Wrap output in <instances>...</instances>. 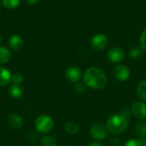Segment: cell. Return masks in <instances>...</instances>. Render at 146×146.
I'll return each instance as SVG.
<instances>
[{"instance_id":"6da1fadb","label":"cell","mask_w":146,"mask_h":146,"mask_svg":"<svg viewBox=\"0 0 146 146\" xmlns=\"http://www.w3.org/2000/svg\"><path fill=\"white\" fill-rule=\"evenodd\" d=\"M83 82L86 86L100 90L105 87L107 84V75L106 74L98 67H91L85 71L83 74Z\"/></svg>"},{"instance_id":"7a4b0ae2","label":"cell","mask_w":146,"mask_h":146,"mask_svg":"<svg viewBox=\"0 0 146 146\" xmlns=\"http://www.w3.org/2000/svg\"><path fill=\"white\" fill-rule=\"evenodd\" d=\"M129 121V112L127 110L126 113L121 112L120 114H115L110 115L106 122V126L110 131L114 134L123 133L128 125Z\"/></svg>"},{"instance_id":"3957f363","label":"cell","mask_w":146,"mask_h":146,"mask_svg":"<svg viewBox=\"0 0 146 146\" xmlns=\"http://www.w3.org/2000/svg\"><path fill=\"white\" fill-rule=\"evenodd\" d=\"M54 127L53 119L47 115H41L35 120V128L40 133H50Z\"/></svg>"},{"instance_id":"277c9868","label":"cell","mask_w":146,"mask_h":146,"mask_svg":"<svg viewBox=\"0 0 146 146\" xmlns=\"http://www.w3.org/2000/svg\"><path fill=\"white\" fill-rule=\"evenodd\" d=\"M90 135L91 137L98 141L100 140H104L105 139L109 133L110 131L106 126V124H103V123H96L94 125H92L90 128Z\"/></svg>"},{"instance_id":"5b68a950","label":"cell","mask_w":146,"mask_h":146,"mask_svg":"<svg viewBox=\"0 0 146 146\" xmlns=\"http://www.w3.org/2000/svg\"><path fill=\"white\" fill-rule=\"evenodd\" d=\"M112 74L116 80L126 81L130 77V70L127 66L116 65L112 70Z\"/></svg>"},{"instance_id":"8992f818","label":"cell","mask_w":146,"mask_h":146,"mask_svg":"<svg viewBox=\"0 0 146 146\" xmlns=\"http://www.w3.org/2000/svg\"><path fill=\"white\" fill-rule=\"evenodd\" d=\"M65 77L68 81L77 83L82 78V71L77 66H69L65 70Z\"/></svg>"},{"instance_id":"52a82bcc","label":"cell","mask_w":146,"mask_h":146,"mask_svg":"<svg viewBox=\"0 0 146 146\" xmlns=\"http://www.w3.org/2000/svg\"><path fill=\"white\" fill-rule=\"evenodd\" d=\"M108 44V38L103 33H98L94 35L91 40V46L96 50H104Z\"/></svg>"},{"instance_id":"ba28073f","label":"cell","mask_w":146,"mask_h":146,"mask_svg":"<svg viewBox=\"0 0 146 146\" xmlns=\"http://www.w3.org/2000/svg\"><path fill=\"white\" fill-rule=\"evenodd\" d=\"M125 58V51L120 47H113L108 52V59L113 63H119Z\"/></svg>"},{"instance_id":"9c48e42d","label":"cell","mask_w":146,"mask_h":146,"mask_svg":"<svg viewBox=\"0 0 146 146\" xmlns=\"http://www.w3.org/2000/svg\"><path fill=\"white\" fill-rule=\"evenodd\" d=\"M132 114L138 119L146 118V104L144 102H135L132 105Z\"/></svg>"},{"instance_id":"30bf717a","label":"cell","mask_w":146,"mask_h":146,"mask_svg":"<svg viewBox=\"0 0 146 146\" xmlns=\"http://www.w3.org/2000/svg\"><path fill=\"white\" fill-rule=\"evenodd\" d=\"M8 123L10 126V127L18 130L20 128L22 127L23 126V119L22 117L15 113H11L9 116H8Z\"/></svg>"},{"instance_id":"8fae6325","label":"cell","mask_w":146,"mask_h":146,"mask_svg":"<svg viewBox=\"0 0 146 146\" xmlns=\"http://www.w3.org/2000/svg\"><path fill=\"white\" fill-rule=\"evenodd\" d=\"M23 39L21 36L15 34L12 35L9 39V46L14 51H19L23 46Z\"/></svg>"},{"instance_id":"7c38bea8","label":"cell","mask_w":146,"mask_h":146,"mask_svg":"<svg viewBox=\"0 0 146 146\" xmlns=\"http://www.w3.org/2000/svg\"><path fill=\"white\" fill-rule=\"evenodd\" d=\"M11 74L4 67H0V87L8 86L11 82Z\"/></svg>"},{"instance_id":"4fadbf2b","label":"cell","mask_w":146,"mask_h":146,"mask_svg":"<svg viewBox=\"0 0 146 146\" xmlns=\"http://www.w3.org/2000/svg\"><path fill=\"white\" fill-rule=\"evenodd\" d=\"M9 92L10 97L14 99H20L23 96V89L20 85H15V84L11 85Z\"/></svg>"},{"instance_id":"5bb4252c","label":"cell","mask_w":146,"mask_h":146,"mask_svg":"<svg viewBox=\"0 0 146 146\" xmlns=\"http://www.w3.org/2000/svg\"><path fill=\"white\" fill-rule=\"evenodd\" d=\"M11 52L4 46H0V63L4 64L10 61L11 59Z\"/></svg>"},{"instance_id":"9a60e30c","label":"cell","mask_w":146,"mask_h":146,"mask_svg":"<svg viewBox=\"0 0 146 146\" xmlns=\"http://www.w3.org/2000/svg\"><path fill=\"white\" fill-rule=\"evenodd\" d=\"M135 133L139 137L144 138L146 136V121H139L135 125Z\"/></svg>"},{"instance_id":"2e32d148","label":"cell","mask_w":146,"mask_h":146,"mask_svg":"<svg viewBox=\"0 0 146 146\" xmlns=\"http://www.w3.org/2000/svg\"><path fill=\"white\" fill-rule=\"evenodd\" d=\"M64 129L68 134H76L80 131V127L77 123L73 121H68L64 125Z\"/></svg>"},{"instance_id":"e0dca14e","label":"cell","mask_w":146,"mask_h":146,"mask_svg":"<svg viewBox=\"0 0 146 146\" xmlns=\"http://www.w3.org/2000/svg\"><path fill=\"white\" fill-rule=\"evenodd\" d=\"M144 49L140 46H135L133 49H131L130 52H129V56L133 60H137L140 57L143 56L144 55Z\"/></svg>"},{"instance_id":"ac0fdd59","label":"cell","mask_w":146,"mask_h":146,"mask_svg":"<svg viewBox=\"0 0 146 146\" xmlns=\"http://www.w3.org/2000/svg\"><path fill=\"white\" fill-rule=\"evenodd\" d=\"M138 96L143 99L144 101H146V80H142L137 86L136 89Z\"/></svg>"},{"instance_id":"d6986e66","label":"cell","mask_w":146,"mask_h":146,"mask_svg":"<svg viewBox=\"0 0 146 146\" xmlns=\"http://www.w3.org/2000/svg\"><path fill=\"white\" fill-rule=\"evenodd\" d=\"M40 146H57V143L55 138L47 135L40 139Z\"/></svg>"},{"instance_id":"ffe728a7","label":"cell","mask_w":146,"mask_h":146,"mask_svg":"<svg viewBox=\"0 0 146 146\" xmlns=\"http://www.w3.org/2000/svg\"><path fill=\"white\" fill-rule=\"evenodd\" d=\"M21 3V0H2V4L3 7L9 9H16Z\"/></svg>"},{"instance_id":"44dd1931","label":"cell","mask_w":146,"mask_h":146,"mask_svg":"<svg viewBox=\"0 0 146 146\" xmlns=\"http://www.w3.org/2000/svg\"><path fill=\"white\" fill-rule=\"evenodd\" d=\"M11 81L13 82V84L15 85H21L23 82V76L21 74H14L11 77Z\"/></svg>"},{"instance_id":"7402d4cb","label":"cell","mask_w":146,"mask_h":146,"mask_svg":"<svg viewBox=\"0 0 146 146\" xmlns=\"http://www.w3.org/2000/svg\"><path fill=\"white\" fill-rule=\"evenodd\" d=\"M124 146H144V145H143V141H142V140H139V139H129L128 141H127V142L125 143Z\"/></svg>"},{"instance_id":"603a6c76","label":"cell","mask_w":146,"mask_h":146,"mask_svg":"<svg viewBox=\"0 0 146 146\" xmlns=\"http://www.w3.org/2000/svg\"><path fill=\"white\" fill-rule=\"evenodd\" d=\"M74 90L76 93L78 94H82L85 92L86 91V85L84 83H77L74 87Z\"/></svg>"},{"instance_id":"cb8c5ba5","label":"cell","mask_w":146,"mask_h":146,"mask_svg":"<svg viewBox=\"0 0 146 146\" xmlns=\"http://www.w3.org/2000/svg\"><path fill=\"white\" fill-rule=\"evenodd\" d=\"M27 140L30 143H33L36 142L38 139V134L36 132H29L27 135H26Z\"/></svg>"},{"instance_id":"d4e9b609","label":"cell","mask_w":146,"mask_h":146,"mask_svg":"<svg viewBox=\"0 0 146 146\" xmlns=\"http://www.w3.org/2000/svg\"><path fill=\"white\" fill-rule=\"evenodd\" d=\"M139 41H140L141 47L144 50H146V29H145L142 32V33L140 35V38H139Z\"/></svg>"},{"instance_id":"484cf974","label":"cell","mask_w":146,"mask_h":146,"mask_svg":"<svg viewBox=\"0 0 146 146\" xmlns=\"http://www.w3.org/2000/svg\"><path fill=\"white\" fill-rule=\"evenodd\" d=\"M25 1H26L27 3H28V4H30V5H34V4H36L39 0H25Z\"/></svg>"},{"instance_id":"4316f807","label":"cell","mask_w":146,"mask_h":146,"mask_svg":"<svg viewBox=\"0 0 146 146\" xmlns=\"http://www.w3.org/2000/svg\"><path fill=\"white\" fill-rule=\"evenodd\" d=\"M88 146H104V145H102L101 143H99V142H92V143H91V144H89Z\"/></svg>"},{"instance_id":"83f0119b","label":"cell","mask_w":146,"mask_h":146,"mask_svg":"<svg viewBox=\"0 0 146 146\" xmlns=\"http://www.w3.org/2000/svg\"><path fill=\"white\" fill-rule=\"evenodd\" d=\"M143 145L146 146V139H145V140L143 141Z\"/></svg>"},{"instance_id":"f1b7e54d","label":"cell","mask_w":146,"mask_h":146,"mask_svg":"<svg viewBox=\"0 0 146 146\" xmlns=\"http://www.w3.org/2000/svg\"><path fill=\"white\" fill-rule=\"evenodd\" d=\"M1 42H2V36H1V34H0V44H1Z\"/></svg>"},{"instance_id":"f546056e","label":"cell","mask_w":146,"mask_h":146,"mask_svg":"<svg viewBox=\"0 0 146 146\" xmlns=\"http://www.w3.org/2000/svg\"><path fill=\"white\" fill-rule=\"evenodd\" d=\"M0 10H1V5H0Z\"/></svg>"}]
</instances>
